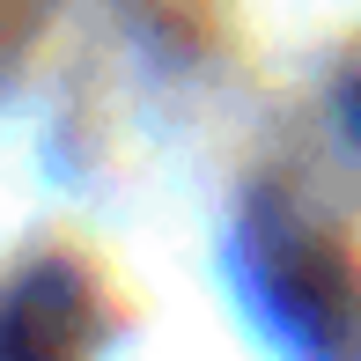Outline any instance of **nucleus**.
Returning a JSON list of instances; mask_svg holds the SVG:
<instances>
[{
    "label": "nucleus",
    "instance_id": "1",
    "mask_svg": "<svg viewBox=\"0 0 361 361\" xmlns=\"http://www.w3.org/2000/svg\"><path fill=\"white\" fill-rule=\"evenodd\" d=\"M354 111H361V96H354ZM354 126H361V118H354Z\"/></svg>",
    "mask_w": 361,
    "mask_h": 361
}]
</instances>
